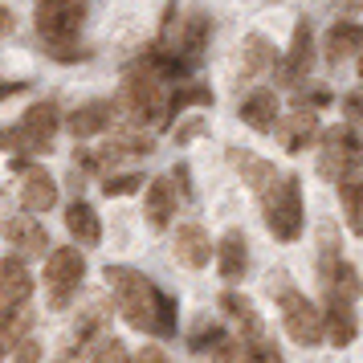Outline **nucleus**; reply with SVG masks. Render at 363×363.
<instances>
[{
    "instance_id": "1",
    "label": "nucleus",
    "mask_w": 363,
    "mask_h": 363,
    "mask_svg": "<svg viewBox=\"0 0 363 363\" xmlns=\"http://www.w3.org/2000/svg\"><path fill=\"white\" fill-rule=\"evenodd\" d=\"M106 286L115 294L123 318L131 323L135 330H151L160 339H172L176 335V298L164 294L151 278H143L131 265H106Z\"/></svg>"
},
{
    "instance_id": "2",
    "label": "nucleus",
    "mask_w": 363,
    "mask_h": 363,
    "mask_svg": "<svg viewBox=\"0 0 363 363\" xmlns=\"http://www.w3.org/2000/svg\"><path fill=\"white\" fill-rule=\"evenodd\" d=\"M37 33L45 41V50L57 57V62H78L86 57V50L78 45V29L86 21V4H69V0H50V4H37L33 9Z\"/></svg>"
},
{
    "instance_id": "3",
    "label": "nucleus",
    "mask_w": 363,
    "mask_h": 363,
    "mask_svg": "<svg viewBox=\"0 0 363 363\" xmlns=\"http://www.w3.org/2000/svg\"><path fill=\"white\" fill-rule=\"evenodd\" d=\"M118 94H123V111L131 118V127L143 131V127H164L167 123V86L139 62L123 74V90Z\"/></svg>"
},
{
    "instance_id": "4",
    "label": "nucleus",
    "mask_w": 363,
    "mask_h": 363,
    "mask_svg": "<svg viewBox=\"0 0 363 363\" xmlns=\"http://www.w3.org/2000/svg\"><path fill=\"white\" fill-rule=\"evenodd\" d=\"M262 213L278 241L302 237V184H298V176H278V184L262 196Z\"/></svg>"
},
{
    "instance_id": "5",
    "label": "nucleus",
    "mask_w": 363,
    "mask_h": 363,
    "mask_svg": "<svg viewBox=\"0 0 363 363\" xmlns=\"http://www.w3.org/2000/svg\"><path fill=\"white\" fill-rule=\"evenodd\" d=\"M82 274H86V257L74 245L53 249L50 257H45V298H50L53 311H66L69 302H74Z\"/></svg>"
},
{
    "instance_id": "6",
    "label": "nucleus",
    "mask_w": 363,
    "mask_h": 363,
    "mask_svg": "<svg viewBox=\"0 0 363 363\" xmlns=\"http://www.w3.org/2000/svg\"><path fill=\"white\" fill-rule=\"evenodd\" d=\"M57 127H62L57 106L53 102H37V106L25 111V118H21L13 131L0 135V147L9 143V147H17V151H41V147H50V139L57 135Z\"/></svg>"
},
{
    "instance_id": "7",
    "label": "nucleus",
    "mask_w": 363,
    "mask_h": 363,
    "mask_svg": "<svg viewBox=\"0 0 363 363\" xmlns=\"http://www.w3.org/2000/svg\"><path fill=\"white\" fill-rule=\"evenodd\" d=\"M278 306H281V323H286L294 343H302V347L323 343V318H318V306L306 294H298L294 286H281Z\"/></svg>"
},
{
    "instance_id": "8",
    "label": "nucleus",
    "mask_w": 363,
    "mask_h": 363,
    "mask_svg": "<svg viewBox=\"0 0 363 363\" xmlns=\"http://www.w3.org/2000/svg\"><path fill=\"white\" fill-rule=\"evenodd\" d=\"M318 172L327 180H343L351 172H359V131L355 127H335L323 139V155H318Z\"/></svg>"
},
{
    "instance_id": "9",
    "label": "nucleus",
    "mask_w": 363,
    "mask_h": 363,
    "mask_svg": "<svg viewBox=\"0 0 363 363\" xmlns=\"http://www.w3.org/2000/svg\"><path fill=\"white\" fill-rule=\"evenodd\" d=\"M4 241L13 245V253H17V262H25V257H41L45 249H50V233H45V225H37L33 216H9L4 220Z\"/></svg>"
},
{
    "instance_id": "10",
    "label": "nucleus",
    "mask_w": 363,
    "mask_h": 363,
    "mask_svg": "<svg viewBox=\"0 0 363 363\" xmlns=\"http://www.w3.org/2000/svg\"><path fill=\"white\" fill-rule=\"evenodd\" d=\"M29 290H33V278H29L25 262L0 257V318H9V314L17 311L21 302L29 298Z\"/></svg>"
},
{
    "instance_id": "11",
    "label": "nucleus",
    "mask_w": 363,
    "mask_h": 363,
    "mask_svg": "<svg viewBox=\"0 0 363 363\" xmlns=\"http://www.w3.org/2000/svg\"><path fill=\"white\" fill-rule=\"evenodd\" d=\"M311 62H314V37H311V25L302 21V25L294 29V41H290L286 57H281L278 78H281L286 86H294L302 74H311Z\"/></svg>"
},
{
    "instance_id": "12",
    "label": "nucleus",
    "mask_w": 363,
    "mask_h": 363,
    "mask_svg": "<svg viewBox=\"0 0 363 363\" xmlns=\"http://www.w3.org/2000/svg\"><path fill=\"white\" fill-rule=\"evenodd\" d=\"M21 204H25V216L50 213L53 204H57V180L45 167H29L25 172V180H21Z\"/></svg>"
},
{
    "instance_id": "13",
    "label": "nucleus",
    "mask_w": 363,
    "mask_h": 363,
    "mask_svg": "<svg viewBox=\"0 0 363 363\" xmlns=\"http://www.w3.org/2000/svg\"><path fill=\"white\" fill-rule=\"evenodd\" d=\"M274 135H278V143L286 151H302L314 135H318V115H314L311 106H294V111L274 127Z\"/></svg>"
},
{
    "instance_id": "14",
    "label": "nucleus",
    "mask_w": 363,
    "mask_h": 363,
    "mask_svg": "<svg viewBox=\"0 0 363 363\" xmlns=\"http://www.w3.org/2000/svg\"><path fill=\"white\" fill-rule=\"evenodd\" d=\"M229 160H233V167L245 176V184L257 192V196H265L274 184H278V172H274V164L269 160H262L257 151H245V147H229Z\"/></svg>"
},
{
    "instance_id": "15",
    "label": "nucleus",
    "mask_w": 363,
    "mask_h": 363,
    "mask_svg": "<svg viewBox=\"0 0 363 363\" xmlns=\"http://www.w3.org/2000/svg\"><path fill=\"white\" fill-rule=\"evenodd\" d=\"M176 257H180L188 269H204V265H208L213 245H208L204 225H180V233H176Z\"/></svg>"
},
{
    "instance_id": "16",
    "label": "nucleus",
    "mask_w": 363,
    "mask_h": 363,
    "mask_svg": "<svg viewBox=\"0 0 363 363\" xmlns=\"http://www.w3.org/2000/svg\"><path fill=\"white\" fill-rule=\"evenodd\" d=\"M241 118H245L253 131L269 135L274 127H278V94H274V90H253V94H245Z\"/></svg>"
},
{
    "instance_id": "17",
    "label": "nucleus",
    "mask_w": 363,
    "mask_h": 363,
    "mask_svg": "<svg viewBox=\"0 0 363 363\" xmlns=\"http://www.w3.org/2000/svg\"><path fill=\"white\" fill-rule=\"evenodd\" d=\"M359 45H363V33H359V21H335L327 33V62H351V57H359Z\"/></svg>"
},
{
    "instance_id": "18",
    "label": "nucleus",
    "mask_w": 363,
    "mask_h": 363,
    "mask_svg": "<svg viewBox=\"0 0 363 363\" xmlns=\"http://www.w3.org/2000/svg\"><path fill=\"white\" fill-rule=\"evenodd\" d=\"M216 265H220V278H225V281L245 278L249 249H245V237H241L237 229H229L225 237H220V245H216Z\"/></svg>"
},
{
    "instance_id": "19",
    "label": "nucleus",
    "mask_w": 363,
    "mask_h": 363,
    "mask_svg": "<svg viewBox=\"0 0 363 363\" xmlns=\"http://www.w3.org/2000/svg\"><path fill=\"white\" fill-rule=\"evenodd\" d=\"M318 318H323V335H327L335 347H347L355 339V311H351L347 302L327 298V311H318Z\"/></svg>"
},
{
    "instance_id": "20",
    "label": "nucleus",
    "mask_w": 363,
    "mask_h": 363,
    "mask_svg": "<svg viewBox=\"0 0 363 363\" xmlns=\"http://www.w3.org/2000/svg\"><path fill=\"white\" fill-rule=\"evenodd\" d=\"M176 180L172 176H155V180L147 184V220L151 229H164L167 220H172V213H176Z\"/></svg>"
},
{
    "instance_id": "21",
    "label": "nucleus",
    "mask_w": 363,
    "mask_h": 363,
    "mask_svg": "<svg viewBox=\"0 0 363 363\" xmlns=\"http://www.w3.org/2000/svg\"><path fill=\"white\" fill-rule=\"evenodd\" d=\"M111 123H115V106H111V102H86V106H78V111H74V115H69V131L78 135V139H86V135H99V131H106V127H111Z\"/></svg>"
},
{
    "instance_id": "22",
    "label": "nucleus",
    "mask_w": 363,
    "mask_h": 363,
    "mask_svg": "<svg viewBox=\"0 0 363 363\" xmlns=\"http://www.w3.org/2000/svg\"><path fill=\"white\" fill-rule=\"evenodd\" d=\"M220 306L241 323V330H245V339L249 343H265V323H262V314H257V306L249 302L245 294H237V290H229V294L220 298Z\"/></svg>"
},
{
    "instance_id": "23",
    "label": "nucleus",
    "mask_w": 363,
    "mask_h": 363,
    "mask_svg": "<svg viewBox=\"0 0 363 363\" xmlns=\"http://www.w3.org/2000/svg\"><path fill=\"white\" fill-rule=\"evenodd\" d=\"M66 229L74 233L78 245H99L102 241V225H99V213L86 204V200H74L66 208Z\"/></svg>"
},
{
    "instance_id": "24",
    "label": "nucleus",
    "mask_w": 363,
    "mask_h": 363,
    "mask_svg": "<svg viewBox=\"0 0 363 363\" xmlns=\"http://www.w3.org/2000/svg\"><path fill=\"white\" fill-rule=\"evenodd\" d=\"M339 196L347 204V225H351V233H363V180H359V172H351V176L339 180Z\"/></svg>"
},
{
    "instance_id": "25",
    "label": "nucleus",
    "mask_w": 363,
    "mask_h": 363,
    "mask_svg": "<svg viewBox=\"0 0 363 363\" xmlns=\"http://www.w3.org/2000/svg\"><path fill=\"white\" fill-rule=\"evenodd\" d=\"M241 62H245L241 69L253 78V74H265V69L274 66V62H278V53H274V45H269L262 33H253V37L245 41V57H241Z\"/></svg>"
},
{
    "instance_id": "26",
    "label": "nucleus",
    "mask_w": 363,
    "mask_h": 363,
    "mask_svg": "<svg viewBox=\"0 0 363 363\" xmlns=\"http://www.w3.org/2000/svg\"><path fill=\"white\" fill-rule=\"evenodd\" d=\"M192 102H200V106H213V90H204V86H188V90L167 94V118L180 115L184 106H192Z\"/></svg>"
},
{
    "instance_id": "27",
    "label": "nucleus",
    "mask_w": 363,
    "mask_h": 363,
    "mask_svg": "<svg viewBox=\"0 0 363 363\" xmlns=\"http://www.w3.org/2000/svg\"><path fill=\"white\" fill-rule=\"evenodd\" d=\"M233 363H281V351L274 343H269V339H265V343H241L237 347V359Z\"/></svg>"
},
{
    "instance_id": "28",
    "label": "nucleus",
    "mask_w": 363,
    "mask_h": 363,
    "mask_svg": "<svg viewBox=\"0 0 363 363\" xmlns=\"http://www.w3.org/2000/svg\"><path fill=\"white\" fill-rule=\"evenodd\" d=\"M225 343V327H200L196 335H192V339H188V347H192V351H204V347H208V351H216V347Z\"/></svg>"
},
{
    "instance_id": "29",
    "label": "nucleus",
    "mask_w": 363,
    "mask_h": 363,
    "mask_svg": "<svg viewBox=\"0 0 363 363\" xmlns=\"http://www.w3.org/2000/svg\"><path fill=\"white\" fill-rule=\"evenodd\" d=\"M135 188H143V176H135V172L111 176V180H106V196H127V192H135Z\"/></svg>"
},
{
    "instance_id": "30",
    "label": "nucleus",
    "mask_w": 363,
    "mask_h": 363,
    "mask_svg": "<svg viewBox=\"0 0 363 363\" xmlns=\"http://www.w3.org/2000/svg\"><path fill=\"white\" fill-rule=\"evenodd\" d=\"M90 363H131V355H127V347H123V343L111 339V343H102L99 351H94V359H90Z\"/></svg>"
},
{
    "instance_id": "31",
    "label": "nucleus",
    "mask_w": 363,
    "mask_h": 363,
    "mask_svg": "<svg viewBox=\"0 0 363 363\" xmlns=\"http://www.w3.org/2000/svg\"><path fill=\"white\" fill-rule=\"evenodd\" d=\"M13 363H41V347H37L33 339H21V343L13 347Z\"/></svg>"
},
{
    "instance_id": "32",
    "label": "nucleus",
    "mask_w": 363,
    "mask_h": 363,
    "mask_svg": "<svg viewBox=\"0 0 363 363\" xmlns=\"http://www.w3.org/2000/svg\"><path fill=\"white\" fill-rule=\"evenodd\" d=\"M131 363H167V355L160 351V347H143V351H139Z\"/></svg>"
},
{
    "instance_id": "33",
    "label": "nucleus",
    "mask_w": 363,
    "mask_h": 363,
    "mask_svg": "<svg viewBox=\"0 0 363 363\" xmlns=\"http://www.w3.org/2000/svg\"><path fill=\"white\" fill-rule=\"evenodd\" d=\"M9 29H13V13H9V9H0V37L9 33Z\"/></svg>"
},
{
    "instance_id": "34",
    "label": "nucleus",
    "mask_w": 363,
    "mask_h": 363,
    "mask_svg": "<svg viewBox=\"0 0 363 363\" xmlns=\"http://www.w3.org/2000/svg\"><path fill=\"white\" fill-rule=\"evenodd\" d=\"M4 351H9V339H4V330H0V359H4Z\"/></svg>"
}]
</instances>
